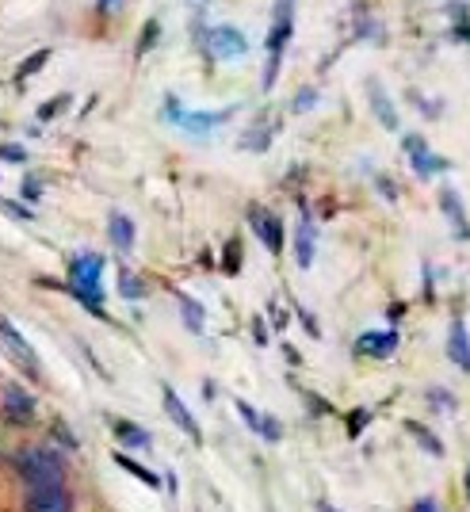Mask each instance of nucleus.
Returning <instances> with one entry per match:
<instances>
[{
  "label": "nucleus",
  "mask_w": 470,
  "mask_h": 512,
  "mask_svg": "<svg viewBox=\"0 0 470 512\" xmlns=\"http://www.w3.org/2000/svg\"><path fill=\"white\" fill-rule=\"evenodd\" d=\"M276 134H279V119L276 115H257L249 127H245V134H241V150L245 153H264L272 142H276Z\"/></svg>",
  "instance_id": "ddd939ff"
},
{
  "label": "nucleus",
  "mask_w": 470,
  "mask_h": 512,
  "mask_svg": "<svg viewBox=\"0 0 470 512\" xmlns=\"http://www.w3.org/2000/svg\"><path fill=\"white\" fill-rule=\"evenodd\" d=\"M314 256H318V222H314L310 207L302 203L299 226H295V260H299V268H310Z\"/></svg>",
  "instance_id": "f8f14e48"
},
{
  "label": "nucleus",
  "mask_w": 470,
  "mask_h": 512,
  "mask_svg": "<svg viewBox=\"0 0 470 512\" xmlns=\"http://www.w3.org/2000/svg\"><path fill=\"white\" fill-rule=\"evenodd\" d=\"M123 4H127V0H92L96 16H119V12H123Z\"/></svg>",
  "instance_id": "4c0bfd02"
},
{
  "label": "nucleus",
  "mask_w": 470,
  "mask_h": 512,
  "mask_svg": "<svg viewBox=\"0 0 470 512\" xmlns=\"http://www.w3.org/2000/svg\"><path fill=\"white\" fill-rule=\"evenodd\" d=\"M0 211H8L12 218H20V222H35V211L23 207V203H12V199H0Z\"/></svg>",
  "instance_id": "473e14b6"
},
{
  "label": "nucleus",
  "mask_w": 470,
  "mask_h": 512,
  "mask_svg": "<svg viewBox=\"0 0 470 512\" xmlns=\"http://www.w3.org/2000/svg\"><path fill=\"white\" fill-rule=\"evenodd\" d=\"M272 325H276V329H283V325H287V314H283L279 306H272Z\"/></svg>",
  "instance_id": "c03bdc74"
},
{
  "label": "nucleus",
  "mask_w": 470,
  "mask_h": 512,
  "mask_svg": "<svg viewBox=\"0 0 470 512\" xmlns=\"http://www.w3.org/2000/svg\"><path fill=\"white\" fill-rule=\"evenodd\" d=\"M375 184H379V192H383L386 199H398V188H394V180H390V176H379Z\"/></svg>",
  "instance_id": "79ce46f5"
},
{
  "label": "nucleus",
  "mask_w": 470,
  "mask_h": 512,
  "mask_svg": "<svg viewBox=\"0 0 470 512\" xmlns=\"http://www.w3.org/2000/svg\"><path fill=\"white\" fill-rule=\"evenodd\" d=\"M161 402H165L169 417L176 421V428H180V432H188L195 444H199V440H203V432H199V421L192 417V409L184 406V398H180V394H176L172 386H161Z\"/></svg>",
  "instance_id": "f3484780"
},
{
  "label": "nucleus",
  "mask_w": 470,
  "mask_h": 512,
  "mask_svg": "<svg viewBox=\"0 0 470 512\" xmlns=\"http://www.w3.org/2000/svg\"><path fill=\"white\" fill-rule=\"evenodd\" d=\"M299 321H302V329L310 333V337H321V329H318V321H314V314L306 310V306H299Z\"/></svg>",
  "instance_id": "58836bf2"
},
{
  "label": "nucleus",
  "mask_w": 470,
  "mask_h": 512,
  "mask_svg": "<svg viewBox=\"0 0 470 512\" xmlns=\"http://www.w3.org/2000/svg\"><path fill=\"white\" fill-rule=\"evenodd\" d=\"M111 432H115V440L127 444V448H138V451L153 448V436L142 425H134V421H111Z\"/></svg>",
  "instance_id": "6ab92c4d"
},
{
  "label": "nucleus",
  "mask_w": 470,
  "mask_h": 512,
  "mask_svg": "<svg viewBox=\"0 0 470 512\" xmlns=\"http://www.w3.org/2000/svg\"><path fill=\"white\" fill-rule=\"evenodd\" d=\"M157 43H161V20H146V23H142L138 43H134V58H146Z\"/></svg>",
  "instance_id": "4be33fe9"
},
{
  "label": "nucleus",
  "mask_w": 470,
  "mask_h": 512,
  "mask_svg": "<svg viewBox=\"0 0 470 512\" xmlns=\"http://www.w3.org/2000/svg\"><path fill=\"white\" fill-rule=\"evenodd\" d=\"M46 62H50V50H35V54H31V58H27V62L16 69V85H23L27 77H35L39 69H46Z\"/></svg>",
  "instance_id": "bb28decb"
},
{
  "label": "nucleus",
  "mask_w": 470,
  "mask_h": 512,
  "mask_svg": "<svg viewBox=\"0 0 470 512\" xmlns=\"http://www.w3.org/2000/svg\"><path fill=\"white\" fill-rule=\"evenodd\" d=\"M409 104H417V107H421V115H428V119H436V115L444 111V107L436 104V100H425L421 92H409Z\"/></svg>",
  "instance_id": "c9c22d12"
},
{
  "label": "nucleus",
  "mask_w": 470,
  "mask_h": 512,
  "mask_svg": "<svg viewBox=\"0 0 470 512\" xmlns=\"http://www.w3.org/2000/svg\"><path fill=\"white\" fill-rule=\"evenodd\" d=\"M402 314H406V302H394V306H390V325H398Z\"/></svg>",
  "instance_id": "37998d69"
},
{
  "label": "nucleus",
  "mask_w": 470,
  "mask_h": 512,
  "mask_svg": "<svg viewBox=\"0 0 470 512\" xmlns=\"http://www.w3.org/2000/svg\"><path fill=\"white\" fill-rule=\"evenodd\" d=\"M253 341L264 348L268 344V325H264V318H253Z\"/></svg>",
  "instance_id": "a19ab883"
},
{
  "label": "nucleus",
  "mask_w": 470,
  "mask_h": 512,
  "mask_svg": "<svg viewBox=\"0 0 470 512\" xmlns=\"http://www.w3.org/2000/svg\"><path fill=\"white\" fill-rule=\"evenodd\" d=\"M467 497H470V470H467Z\"/></svg>",
  "instance_id": "49530a36"
},
{
  "label": "nucleus",
  "mask_w": 470,
  "mask_h": 512,
  "mask_svg": "<svg viewBox=\"0 0 470 512\" xmlns=\"http://www.w3.org/2000/svg\"><path fill=\"white\" fill-rule=\"evenodd\" d=\"M409 512H440V505H436V497H417Z\"/></svg>",
  "instance_id": "ea45409f"
},
{
  "label": "nucleus",
  "mask_w": 470,
  "mask_h": 512,
  "mask_svg": "<svg viewBox=\"0 0 470 512\" xmlns=\"http://www.w3.org/2000/svg\"><path fill=\"white\" fill-rule=\"evenodd\" d=\"M12 467L20 474L23 486H46V482H65V459L50 444H39V448H27L12 459Z\"/></svg>",
  "instance_id": "39448f33"
},
{
  "label": "nucleus",
  "mask_w": 470,
  "mask_h": 512,
  "mask_svg": "<svg viewBox=\"0 0 470 512\" xmlns=\"http://www.w3.org/2000/svg\"><path fill=\"white\" fill-rule=\"evenodd\" d=\"M23 512H73V490L65 482L27 486L23 490Z\"/></svg>",
  "instance_id": "1a4fd4ad"
},
{
  "label": "nucleus",
  "mask_w": 470,
  "mask_h": 512,
  "mask_svg": "<svg viewBox=\"0 0 470 512\" xmlns=\"http://www.w3.org/2000/svg\"><path fill=\"white\" fill-rule=\"evenodd\" d=\"M367 425H371V409H356V413L348 417V436L356 440V436H360V432H364Z\"/></svg>",
  "instance_id": "2f4dec72"
},
{
  "label": "nucleus",
  "mask_w": 470,
  "mask_h": 512,
  "mask_svg": "<svg viewBox=\"0 0 470 512\" xmlns=\"http://www.w3.org/2000/svg\"><path fill=\"white\" fill-rule=\"evenodd\" d=\"M398 344H402L398 329H386V333H360V337H356V352H360V356H371V360H390V356L398 352Z\"/></svg>",
  "instance_id": "dca6fc26"
},
{
  "label": "nucleus",
  "mask_w": 470,
  "mask_h": 512,
  "mask_svg": "<svg viewBox=\"0 0 470 512\" xmlns=\"http://www.w3.org/2000/svg\"><path fill=\"white\" fill-rule=\"evenodd\" d=\"M260 440H268V444H279L283 440V425H279L272 413H260Z\"/></svg>",
  "instance_id": "c85d7f7f"
},
{
  "label": "nucleus",
  "mask_w": 470,
  "mask_h": 512,
  "mask_svg": "<svg viewBox=\"0 0 470 512\" xmlns=\"http://www.w3.org/2000/svg\"><path fill=\"white\" fill-rule=\"evenodd\" d=\"M406 432L421 444V448L428 451V455H436V459H444V444H440V436L432 432V428H425L421 421H406Z\"/></svg>",
  "instance_id": "412c9836"
},
{
  "label": "nucleus",
  "mask_w": 470,
  "mask_h": 512,
  "mask_svg": "<svg viewBox=\"0 0 470 512\" xmlns=\"http://www.w3.org/2000/svg\"><path fill=\"white\" fill-rule=\"evenodd\" d=\"M234 115H237V104L203 107V111H195V107H184V100H180L176 92H169V96L161 100V119H165L169 127L184 130L188 138H211V134H218Z\"/></svg>",
  "instance_id": "f257e3e1"
},
{
  "label": "nucleus",
  "mask_w": 470,
  "mask_h": 512,
  "mask_svg": "<svg viewBox=\"0 0 470 512\" xmlns=\"http://www.w3.org/2000/svg\"><path fill=\"white\" fill-rule=\"evenodd\" d=\"M402 153H406L409 169H413L417 180H436V176H444L451 169V161L428 146L425 134H402Z\"/></svg>",
  "instance_id": "423d86ee"
},
{
  "label": "nucleus",
  "mask_w": 470,
  "mask_h": 512,
  "mask_svg": "<svg viewBox=\"0 0 470 512\" xmlns=\"http://www.w3.org/2000/svg\"><path fill=\"white\" fill-rule=\"evenodd\" d=\"M176 302H180V318H184V325L192 329V333H203V325H207V314H203V306L192 299V295H184V291H176Z\"/></svg>",
  "instance_id": "aec40b11"
},
{
  "label": "nucleus",
  "mask_w": 470,
  "mask_h": 512,
  "mask_svg": "<svg viewBox=\"0 0 470 512\" xmlns=\"http://www.w3.org/2000/svg\"><path fill=\"white\" fill-rule=\"evenodd\" d=\"M115 463L127 470V474H134V478H142L146 486H161V478H157V474H153L150 467H142L138 459H130V455H123V451H115Z\"/></svg>",
  "instance_id": "b1692460"
},
{
  "label": "nucleus",
  "mask_w": 470,
  "mask_h": 512,
  "mask_svg": "<svg viewBox=\"0 0 470 512\" xmlns=\"http://www.w3.org/2000/svg\"><path fill=\"white\" fill-rule=\"evenodd\" d=\"M107 241H111V249L119 256H130L134 253V241H138V226L130 222V214L123 211H111L107 214Z\"/></svg>",
  "instance_id": "2eb2a0df"
},
{
  "label": "nucleus",
  "mask_w": 470,
  "mask_h": 512,
  "mask_svg": "<svg viewBox=\"0 0 470 512\" xmlns=\"http://www.w3.org/2000/svg\"><path fill=\"white\" fill-rule=\"evenodd\" d=\"M364 92H367V107H371V115L379 119V127H383V130H398V127H402V119H398V107H394L390 92L383 88V81L367 77Z\"/></svg>",
  "instance_id": "9b49d317"
},
{
  "label": "nucleus",
  "mask_w": 470,
  "mask_h": 512,
  "mask_svg": "<svg viewBox=\"0 0 470 512\" xmlns=\"http://www.w3.org/2000/svg\"><path fill=\"white\" fill-rule=\"evenodd\" d=\"M318 512H341V509H333L329 501H318Z\"/></svg>",
  "instance_id": "a18cd8bd"
},
{
  "label": "nucleus",
  "mask_w": 470,
  "mask_h": 512,
  "mask_svg": "<svg viewBox=\"0 0 470 512\" xmlns=\"http://www.w3.org/2000/svg\"><path fill=\"white\" fill-rule=\"evenodd\" d=\"M448 360L459 367V371H470V329L463 318H451L448 329Z\"/></svg>",
  "instance_id": "a211bd4d"
},
{
  "label": "nucleus",
  "mask_w": 470,
  "mask_h": 512,
  "mask_svg": "<svg viewBox=\"0 0 470 512\" xmlns=\"http://www.w3.org/2000/svg\"><path fill=\"white\" fill-rule=\"evenodd\" d=\"M192 31H195L192 39H195V46H199V54L211 65H234V62H241V58H249V50H253L249 35H245L241 27H234V23H214V27L192 23Z\"/></svg>",
  "instance_id": "7ed1b4c3"
},
{
  "label": "nucleus",
  "mask_w": 470,
  "mask_h": 512,
  "mask_svg": "<svg viewBox=\"0 0 470 512\" xmlns=\"http://www.w3.org/2000/svg\"><path fill=\"white\" fill-rule=\"evenodd\" d=\"M69 100H73V96H54L50 104L39 107V119H43V123H50V119H58V115H62L65 107H69Z\"/></svg>",
  "instance_id": "c756f323"
},
{
  "label": "nucleus",
  "mask_w": 470,
  "mask_h": 512,
  "mask_svg": "<svg viewBox=\"0 0 470 512\" xmlns=\"http://www.w3.org/2000/svg\"><path fill=\"white\" fill-rule=\"evenodd\" d=\"M65 291L92 310L96 318H104V256L100 253H77L69 260V279Z\"/></svg>",
  "instance_id": "20e7f679"
},
{
  "label": "nucleus",
  "mask_w": 470,
  "mask_h": 512,
  "mask_svg": "<svg viewBox=\"0 0 470 512\" xmlns=\"http://www.w3.org/2000/svg\"><path fill=\"white\" fill-rule=\"evenodd\" d=\"M440 211H444V218L451 222V234L459 237V241H470L467 207H463V195L455 192L451 184H444V188H440Z\"/></svg>",
  "instance_id": "4468645a"
},
{
  "label": "nucleus",
  "mask_w": 470,
  "mask_h": 512,
  "mask_svg": "<svg viewBox=\"0 0 470 512\" xmlns=\"http://www.w3.org/2000/svg\"><path fill=\"white\" fill-rule=\"evenodd\" d=\"M245 218H249V230L257 234V241L268 249L272 256L283 253V245H287V226H283V218H279L272 207H260V203H253L249 211H245Z\"/></svg>",
  "instance_id": "0eeeda50"
},
{
  "label": "nucleus",
  "mask_w": 470,
  "mask_h": 512,
  "mask_svg": "<svg viewBox=\"0 0 470 512\" xmlns=\"http://www.w3.org/2000/svg\"><path fill=\"white\" fill-rule=\"evenodd\" d=\"M425 402L436 409V413H451V409L459 406V402H455V394H451V390H444V386H432V390L425 394Z\"/></svg>",
  "instance_id": "cd10ccee"
},
{
  "label": "nucleus",
  "mask_w": 470,
  "mask_h": 512,
  "mask_svg": "<svg viewBox=\"0 0 470 512\" xmlns=\"http://www.w3.org/2000/svg\"><path fill=\"white\" fill-rule=\"evenodd\" d=\"M119 295L127 302H138L142 295H146V279L134 276L130 268H119Z\"/></svg>",
  "instance_id": "5701e85b"
},
{
  "label": "nucleus",
  "mask_w": 470,
  "mask_h": 512,
  "mask_svg": "<svg viewBox=\"0 0 470 512\" xmlns=\"http://www.w3.org/2000/svg\"><path fill=\"white\" fill-rule=\"evenodd\" d=\"M0 341H4V348H8V356L16 360V367H20L27 379H35V383H43V367H39V356H35V348L27 344V337H23L20 329L12 325V321L0 314Z\"/></svg>",
  "instance_id": "6e6552de"
},
{
  "label": "nucleus",
  "mask_w": 470,
  "mask_h": 512,
  "mask_svg": "<svg viewBox=\"0 0 470 512\" xmlns=\"http://www.w3.org/2000/svg\"><path fill=\"white\" fill-rule=\"evenodd\" d=\"M295 39V0H279L268 35H264V73H260V92H272L279 81V69L287 58V46Z\"/></svg>",
  "instance_id": "f03ea898"
},
{
  "label": "nucleus",
  "mask_w": 470,
  "mask_h": 512,
  "mask_svg": "<svg viewBox=\"0 0 470 512\" xmlns=\"http://www.w3.org/2000/svg\"><path fill=\"white\" fill-rule=\"evenodd\" d=\"M222 272H226V276H237V272H241V237H230V241L222 245Z\"/></svg>",
  "instance_id": "393cba45"
},
{
  "label": "nucleus",
  "mask_w": 470,
  "mask_h": 512,
  "mask_svg": "<svg viewBox=\"0 0 470 512\" xmlns=\"http://www.w3.org/2000/svg\"><path fill=\"white\" fill-rule=\"evenodd\" d=\"M234 406H237V413H241V421L249 425V432H260V413H257V409L249 406V402H241V398H237Z\"/></svg>",
  "instance_id": "f704fd0d"
},
{
  "label": "nucleus",
  "mask_w": 470,
  "mask_h": 512,
  "mask_svg": "<svg viewBox=\"0 0 470 512\" xmlns=\"http://www.w3.org/2000/svg\"><path fill=\"white\" fill-rule=\"evenodd\" d=\"M0 413H4V421L8 425H31L35 417H39V402H35V394L20 383H8L0 390Z\"/></svg>",
  "instance_id": "9d476101"
},
{
  "label": "nucleus",
  "mask_w": 470,
  "mask_h": 512,
  "mask_svg": "<svg viewBox=\"0 0 470 512\" xmlns=\"http://www.w3.org/2000/svg\"><path fill=\"white\" fill-rule=\"evenodd\" d=\"M0 161L23 165V161H27V150H23V146H16V142H0Z\"/></svg>",
  "instance_id": "72a5a7b5"
},
{
  "label": "nucleus",
  "mask_w": 470,
  "mask_h": 512,
  "mask_svg": "<svg viewBox=\"0 0 470 512\" xmlns=\"http://www.w3.org/2000/svg\"><path fill=\"white\" fill-rule=\"evenodd\" d=\"M43 180H39V176H27V180H23V188H20V195L23 199H27V203H39V199H43Z\"/></svg>",
  "instance_id": "7c9ffc66"
},
{
  "label": "nucleus",
  "mask_w": 470,
  "mask_h": 512,
  "mask_svg": "<svg viewBox=\"0 0 470 512\" xmlns=\"http://www.w3.org/2000/svg\"><path fill=\"white\" fill-rule=\"evenodd\" d=\"M318 100H321V92L314 85L299 88V92H295V100H291V115H306V111H314Z\"/></svg>",
  "instance_id": "a878e982"
},
{
  "label": "nucleus",
  "mask_w": 470,
  "mask_h": 512,
  "mask_svg": "<svg viewBox=\"0 0 470 512\" xmlns=\"http://www.w3.org/2000/svg\"><path fill=\"white\" fill-rule=\"evenodd\" d=\"M302 398H306V406H310V413H314V417H325V413H333V406H329L325 398H318L314 390H302Z\"/></svg>",
  "instance_id": "e433bc0d"
}]
</instances>
